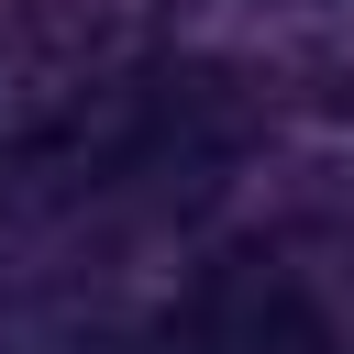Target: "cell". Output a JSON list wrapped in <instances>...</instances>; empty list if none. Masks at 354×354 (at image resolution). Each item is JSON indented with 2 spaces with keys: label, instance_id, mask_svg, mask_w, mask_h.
<instances>
[{
  "label": "cell",
  "instance_id": "1",
  "mask_svg": "<svg viewBox=\"0 0 354 354\" xmlns=\"http://www.w3.org/2000/svg\"><path fill=\"white\" fill-rule=\"evenodd\" d=\"M111 354H177V343H111Z\"/></svg>",
  "mask_w": 354,
  "mask_h": 354
}]
</instances>
